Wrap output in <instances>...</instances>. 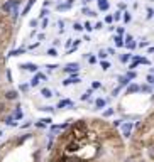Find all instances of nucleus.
Here are the masks:
<instances>
[{"instance_id":"1","label":"nucleus","mask_w":154,"mask_h":162,"mask_svg":"<svg viewBox=\"0 0 154 162\" xmlns=\"http://www.w3.org/2000/svg\"><path fill=\"white\" fill-rule=\"evenodd\" d=\"M81 149H83V144H81L80 140H76V139H69V140L64 144L63 152H66V154H69V155H74V154L81 152Z\"/></svg>"},{"instance_id":"2","label":"nucleus","mask_w":154,"mask_h":162,"mask_svg":"<svg viewBox=\"0 0 154 162\" xmlns=\"http://www.w3.org/2000/svg\"><path fill=\"white\" fill-rule=\"evenodd\" d=\"M19 4H21V0H7L5 4H2L0 10L4 12V14H12V10H14V9H17V7H19Z\"/></svg>"},{"instance_id":"3","label":"nucleus","mask_w":154,"mask_h":162,"mask_svg":"<svg viewBox=\"0 0 154 162\" xmlns=\"http://www.w3.org/2000/svg\"><path fill=\"white\" fill-rule=\"evenodd\" d=\"M120 128H122V137H124V139H130L134 123H132V122H125V123H122V125H120Z\"/></svg>"},{"instance_id":"4","label":"nucleus","mask_w":154,"mask_h":162,"mask_svg":"<svg viewBox=\"0 0 154 162\" xmlns=\"http://www.w3.org/2000/svg\"><path fill=\"white\" fill-rule=\"evenodd\" d=\"M146 152H147V159L151 162H154V137L147 142V145H146Z\"/></svg>"},{"instance_id":"5","label":"nucleus","mask_w":154,"mask_h":162,"mask_svg":"<svg viewBox=\"0 0 154 162\" xmlns=\"http://www.w3.org/2000/svg\"><path fill=\"white\" fill-rule=\"evenodd\" d=\"M125 93L127 95H136V93H141V86H139L137 83H130L127 84V89H125Z\"/></svg>"},{"instance_id":"6","label":"nucleus","mask_w":154,"mask_h":162,"mask_svg":"<svg viewBox=\"0 0 154 162\" xmlns=\"http://www.w3.org/2000/svg\"><path fill=\"white\" fill-rule=\"evenodd\" d=\"M64 71L66 73H76V71H80V63H68L64 66Z\"/></svg>"},{"instance_id":"7","label":"nucleus","mask_w":154,"mask_h":162,"mask_svg":"<svg viewBox=\"0 0 154 162\" xmlns=\"http://www.w3.org/2000/svg\"><path fill=\"white\" fill-rule=\"evenodd\" d=\"M41 81H46V76L43 73H36V76L31 79V86H37Z\"/></svg>"},{"instance_id":"8","label":"nucleus","mask_w":154,"mask_h":162,"mask_svg":"<svg viewBox=\"0 0 154 162\" xmlns=\"http://www.w3.org/2000/svg\"><path fill=\"white\" fill-rule=\"evenodd\" d=\"M19 68L26 69V71H31V73H37V66L34 63H24V64H21Z\"/></svg>"},{"instance_id":"9","label":"nucleus","mask_w":154,"mask_h":162,"mask_svg":"<svg viewBox=\"0 0 154 162\" xmlns=\"http://www.w3.org/2000/svg\"><path fill=\"white\" fill-rule=\"evenodd\" d=\"M97 4H98V10H102V12H107L108 9H110L108 0H97Z\"/></svg>"},{"instance_id":"10","label":"nucleus","mask_w":154,"mask_h":162,"mask_svg":"<svg viewBox=\"0 0 154 162\" xmlns=\"http://www.w3.org/2000/svg\"><path fill=\"white\" fill-rule=\"evenodd\" d=\"M71 7H73V0H68V2H64V4H59L56 9L61 12V10H68V9H71Z\"/></svg>"},{"instance_id":"11","label":"nucleus","mask_w":154,"mask_h":162,"mask_svg":"<svg viewBox=\"0 0 154 162\" xmlns=\"http://www.w3.org/2000/svg\"><path fill=\"white\" fill-rule=\"evenodd\" d=\"M4 122H5L9 127H17V120L14 118V115H9V117H5L4 118Z\"/></svg>"},{"instance_id":"12","label":"nucleus","mask_w":154,"mask_h":162,"mask_svg":"<svg viewBox=\"0 0 154 162\" xmlns=\"http://www.w3.org/2000/svg\"><path fill=\"white\" fill-rule=\"evenodd\" d=\"M66 106H73V101L71 100H59V103L56 108H66Z\"/></svg>"},{"instance_id":"13","label":"nucleus","mask_w":154,"mask_h":162,"mask_svg":"<svg viewBox=\"0 0 154 162\" xmlns=\"http://www.w3.org/2000/svg\"><path fill=\"white\" fill-rule=\"evenodd\" d=\"M34 4H36V0H29V2L26 4V7H24V10H22L21 15H27V14H29V10L32 9V5H34Z\"/></svg>"},{"instance_id":"14","label":"nucleus","mask_w":154,"mask_h":162,"mask_svg":"<svg viewBox=\"0 0 154 162\" xmlns=\"http://www.w3.org/2000/svg\"><path fill=\"white\" fill-rule=\"evenodd\" d=\"M113 42H115V47H124L125 46V42H124V39H122V36H113Z\"/></svg>"},{"instance_id":"15","label":"nucleus","mask_w":154,"mask_h":162,"mask_svg":"<svg viewBox=\"0 0 154 162\" xmlns=\"http://www.w3.org/2000/svg\"><path fill=\"white\" fill-rule=\"evenodd\" d=\"M17 96H19V93H17L15 89H9L5 93V98L7 100H17Z\"/></svg>"},{"instance_id":"16","label":"nucleus","mask_w":154,"mask_h":162,"mask_svg":"<svg viewBox=\"0 0 154 162\" xmlns=\"http://www.w3.org/2000/svg\"><path fill=\"white\" fill-rule=\"evenodd\" d=\"M12 115H14L15 120H21L22 117H24V115H22V110H21V105H17V106H15V111H14Z\"/></svg>"},{"instance_id":"17","label":"nucleus","mask_w":154,"mask_h":162,"mask_svg":"<svg viewBox=\"0 0 154 162\" xmlns=\"http://www.w3.org/2000/svg\"><path fill=\"white\" fill-rule=\"evenodd\" d=\"M105 105H107V100H103V98H97L95 100V106L97 108H105Z\"/></svg>"},{"instance_id":"18","label":"nucleus","mask_w":154,"mask_h":162,"mask_svg":"<svg viewBox=\"0 0 154 162\" xmlns=\"http://www.w3.org/2000/svg\"><path fill=\"white\" fill-rule=\"evenodd\" d=\"M139 64H141V58H139V56H136V58H134V61L129 64V69H136Z\"/></svg>"},{"instance_id":"19","label":"nucleus","mask_w":154,"mask_h":162,"mask_svg":"<svg viewBox=\"0 0 154 162\" xmlns=\"http://www.w3.org/2000/svg\"><path fill=\"white\" fill-rule=\"evenodd\" d=\"M91 95H93V88H91V89H86L85 93L81 95V101H86V100H90Z\"/></svg>"},{"instance_id":"20","label":"nucleus","mask_w":154,"mask_h":162,"mask_svg":"<svg viewBox=\"0 0 154 162\" xmlns=\"http://www.w3.org/2000/svg\"><path fill=\"white\" fill-rule=\"evenodd\" d=\"M125 47H127V49H130V51H134V49L137 47V42L134 41V39H130V41L125 42Z\"/></svg>"},{"instance_id":"21","label":"nucleus","mask_w":154,"mask_h":162,"mask_svg":"<svg viewBox=\"0 0 154 162\" xmlns=\"http://www.w3.org/2000/svg\"><path fill=\"white\" fill-rule=\"evenodd\" d=\"M119 83H120V86H127V84L130 83V79H129L127 76H119Z\"/></svg>"},{"instance_id":"22","label":"nucleus","mask_w":154,"mask_h":162,"mask_svg":"<svg viewBox=\"0 0 154 162\" xmlns=\"http://www.w3.org/2000/svg\"><path fill=\"white\" fill-rule=\"evenodd\" d=\"M31 133H26V135H22V137H19V139H17V142H15V144H17V145H21V144H24V142H26L27 140V139H31Z\"/></svg>"},{"instance_id":"23","label":"nucleus","mask_w":154,"mask_h":162,"mask_svg":"<svg viewBox=\"0 0 154 162\" xmlns=\"http://www.w3.org/2000/svg\"><path fill=\"white\" fill-rule=\"evenodd\" d=\"M41 95H43L44 98H51V96H53V91H51L49 88H43L41 89Z\"/></svg>"},{"instance_id":"24","label":"nucleus","mask_w":154,"mask_h":162,"mask_svg":"<svg viewBox=\"0 0 154 162\" xmlns=\"http://www.w3.org/2000/svg\"><path fill=\"white\" fill-rule=\"evenodd\" d=\"M125 76H127V78L130 79V81H134V79L137 78V73H136L134 69H129V71H127V74H125Z\"/></svg>"},{"instance_id":"25","label":"nucleus","mask_w":154,"mask_h":162,"mask_svg":"<svg viewBox=\"0 0 154 162\" xmlns=\"http://www.w3.org/2000/svg\"><path fill=\"white\" fill-rule=\"evenodd\" d=\"M113 111H115V108H107V110L102 113V117H103V118H108V117L113 115Z\"/></svg>"},{"instance_id":"26","label":"nucleus","mask_w":154,"mask_h":162,"mask_svg":"<svg viewBox=\"0 0 154 162\" xmlns=\"http://www.w3.org/2000/svg\"><path fill=\"white\" fill-rule=\"evenodd\" d=\"M130 58H132V54H129V52H127V54H122V56H120V63H124V64L129 63Z\"/></svg>"},{"instance_id":"27","label":"nucleus","mask_w":154,"mask_h":162,"mask_svg":"<svg viewBox=\"0 0 154 162\" xmlns=\"http://www.w3.org/2000/svg\"><path fill=\"white\" fill-rule=\"evenodd\" d=\"M141 91H142V93H153V88H151V84H142V86H141Z\"/></svg>"},{"instance_id":"28","label":"nucleus","mask_w":154,"mask_h":162,"mask_svg":"<svg viewBox=\"0 0 154 162\" xmlns=\"http://www.w3.org/2000/svg\"><path fill=\"white\" fill-rule=\"evenodd\" d=\"M122 19H124V22H125V24H129V22L132 21V15H130V12H124V14H122Z\"/></svg>"},{"instance_id":"29","label":"nucleus","mask_w":154,"mask_h":162,"mask_svg":"<svg viewBox=\"0 0 154 162\" xmlns=\"http://www.w3.org/2000/svg\"><path fill=\"white\" fill-rule=\"evenodd\" d=\"M100 66H102V69H103V71H107V69L110 68V63H108L107 59H100Z\"/></svg>"},{"instance_id":"30","label":"nucleus","mask_w":154,"mask_h":162,"mask_svg":"<svg viewBox=\"0 0 154 162\" xmlns=\"http://www.w3.org/2000/svg\"><path fill=\"white\" fill-rule=\"evenodd\" d=\"M97 56H98V59H107V56H108V52H107V51H103V49H100Z\"/></svg>"},{"instance_id":"31","label":"nucleus","mask_w":154,"mask_h":162,"mask_svg":"<svg viewBox=\"0 0 154 162\" xmlns=\"http://www.w3.org/2000/svg\"><path fill=\"white\" fill-rule=\"evenodd\" d=\"M46 54H48V56H51V58H56V56H58V51H56L54 47H51V49H48V52H46Z\"/></svg>"},{"instance_id":"32","label":"nucleus","mask_w":154,"mask_h":162,"mask_svg":"<svg viewBox=\"0 0 154 162\" xmlns=\"http://www.w3.org/2000/svg\"><path fill=\"white\" fill-rule=\"evenodd\" d=\"M26 52V49H15V51L10 52V56H21V54H24Z\"/></svg>"},{"instance_id":"33","label":"nucleus","mask_w":154,"mask_h":162,"mask_svg":"<svg viewBox=\"0 0 154 162\" xmlns=\"http://www.w3.org/2000/svg\"><path fill=\"white\" fill-rule=\"evenodd\" d=\"M39 110H43V111H49V113H54V111H56V108H54V106H43V108H39Z\"/></svg>"},{"instance_id":"34","label":"nucleus","mask_w":154,"mask_h":162,"mask_svg":"<svg viewBox=\"0 0 154 162\" xmlns=\"http://www.w3.org/2000/svg\"><path fill=\"white\" fill-rule=\"evenodd\" d=\"M120 125H122V120H119V118H117V120H113V122H112V127H113V128H119Z\"/></svg>"},{"instance_id":"35","label":"nucleus","mask_w":154,"mask_h":162,"mask_svg":"<svg viewBox=\"0 0 154 162\" xmlns=\"http://www.w3.org/2000/svg\"><path fill=\"white\" fill-rule=\"evenodd\" d=\"M122 14H124V12L117 10L115 14H113V19H115V21H120V19H122Z\"/></svg>"},{"instance_id":"36","label":"nucleus","mask_w":154,"mask_h":162,"mask_svg":"<svg viewBox=\"0 0 154 162\" xmlns=\"http://www.w3.org/2000/svg\"><path fill=\"white\" fill-rule=\"evenodd\" d=\"M120 88H122V86H117V88H113V89H112V96H117V95L119 93H120Z\"/></svg>"},{"instance_id":"37","label":"nucleus","mask_w":154,"mask_h":162,"mask_svg":"<svg viewBox=\"0 0 154 162\" xmlns=\"http://www.w3.org/2000/svg\"><path fill=\"white\" fill-rule=\"evenodd\" d=\"M41 122H43L44 125H51V122H53V118H51V117H48V118H41Z\"/></svg>"},{"instance_id":"38","label":"nucleus","mask_w":154,"mask_h":162,"mask_svg":"<svg viewBox=\"0 0 154 162\" xmlns=\"http://www.w3.org/2000/svg\"><path fill=\"white\" fill-rule=\"evenodd\" d=\"M91 88H93V89L102 88V83H100V81H93V83H91Z\"/></svg>"},{"instance_id":"39","label":"nucleus","mask_w":154,"mask_h":162,"mask_svg":"<svg viewBox=\"0 0 154 162\" xmlns=\"http://www.w3.org/2000/svg\"><path fill=\"white\" fill-rule=\"evenodd\" d=\"M73 29H74V31H83V26H81V24H78V22H74V24H73Z\"/></svg>"},{"instance_id":"40","label":"nucleus","mask_w":154,"mask_h":162,"mask_svg":"<svg viewBox=\"0 0 154 162\" xmlns=\"http://www.w3.org/2000/svg\"><path fill=\"white\" fill-rule=\"evenodd\" d=\"M146 79H147L149 84H154V74H147V78H146Z\"/></svg>"},{"instance_id":"41","label":"nucleus","mask_w":154,"mask_h":162,"mask_svg":"<svg viewBox=\"0 0 154 162\" xmlns=\"http://www.w3.org/2000/svg\"><path fill=\"white\" fill-rule=\"evenodd\" d=\"M93 29H97V31H102V29H103V24H102V22H97L95 26H93Z\"/></svg>"},{"instance_id":"42","label":"nucleus","mask_w":154,"mask_h":162,"mask_svg":"<svg viewBox=\"0 0 154 162\" xmlns=\"http://www.w3.org/2000/svg\"><path fill=\"white\" fill-rule=\"evenodd\" d=\"M83 29H86V31H88V32H90V31H93V26H91V24H90V22H86V24H85V26H83Z\"/></svg>"},{"instance_id":"43","label":"nucleus","mask_w":154,"mask_h":162,"mask_svg":"<svg viewBox=\"0 0 154 162\" xmlns=\"http://www.w3.org/2000/svg\"><path fill=\"white\" fill-rule=\"evenodd\" d=\"M86 58H88V63L90 64H95V61H97L95 56H88V54H86Z\"/></svg>"},{"instance_id":"44","label":"nucleus","mask_w":154,"mask_h":162,"mask_svg":"<svg viewBox=\"0 0 154 162\" xmlns=\"http://www.w3.org/2000/svg\"><path fill=\"white\" fill-rule=\"evenodd\" d=\"M48 14H49V12H48V9L44 7L43 10H41V14H39V17H46V15H48Z\"/></svg>"},{"instance_id":"45","label":"nucleus","mask_w":154,"mask_h":162,"mask_svg":"<svg viewBox=\"0 0 154 162\" xmlns=\"http://www.w3.org/2000/svg\"><path fill=\"white\" fill-rule=\"evenodd\" d=\"M22 91V93H26L27 89H29V84H21V88H19Z\"/></svg>"},{"instance_id":"46","label":"nucleus","mask_w":154,"mask_h":162,"mask_svg":"<svg viewBox=\"0 0 154 162\" xmlns=\"http://www.w3.org/2000/svg\"><path fill=\"white\" fill-rule=\"evenodd\" d=\"M105 22H107V24H112V22H113V15H107L105 17Z\"/></svg>"},{"instance_id":"47","label":"nucleus","mask_w":154,"mask_h":162,"mask_svg":"<svg viewBox=\"0 0 154 162\" xmlns=\"http://www.w3.org/2000/svg\"><path fill=\"white\" fill-rule=\"evenodd\" d=\"M153 15H154V10L153 9H147V19H151Z\"/></svg>"},{"instance_id":"48","label":"nucleus","mask_w":154,"mask_h":162,"mask_svg":"<svg viewBox=\"0 0 154 162\" xmlns=\"http://www.w3.org/2000/svg\"><path fill=\"white\" fill-rule=\"evenodd\" d=\"M46 68H48V69H51V71H53V69H56V68H58V64H48Z\"/></svg>"},{"instance_id":"49","label":"nucleus","mask_w":154,"mask_h":162,"mask_svg":"<svg viewBox=\"0 0 154 162\" xmlns=\"http://www.w3.org/2000/svg\"><path fill=\"white\" fill-rule=\"evenodd\" d=\"M4 111H5V105H4V103H2V101H0V115H2Z\"/></svg>"},{"instance_id":"50","label":"nucleus","mask_w":154,"mask_h":162,"mask_svg":"<svg viewBox=\"0 0 154 162\" xmlns=\"http://www.w3.org/2000/svg\"><path fill=\"white\" fill-rule=\"evenodd\" d=\"M107 52H108V56H113V54H115V51H113L112 47H108V49H107Z\"/></svg>"},{"instance_id":"51","label":"nucleus","mask_w":154,"mask_h":162,"mask_svg":"<svg viewBox=\"0 0 154 162\" xmlns=\"http://www.w3.org/2000/svg\"><path fill=\"white\" fill-rule=\"evenodd\" d=\"M117 34L119 36H122L124 34V27H117Z\"/></svg>"},{"instance_id":"52","label":"nucleus","mask_w":154,"mask_h":162,"mask_svg":"<svg viewBox=\"0 0 154 162\" xmlns=\"http://www.w3.org/2000/svg\"><path fill=\"white\" fill-rule=\"evenodd\" d=\"M141 64H149V59H146V58H141Z\"/></svg>"},{"instance_id":"53","label":"nucleus","mask_w":154,"mask_h":162,"mask_svg":"<svg viewBox=\"0 0 154 162\" xmlns=\"http://www.w3.org/2000/svg\"><path fill=\"white\" fill-rule=\"evenodd\" d=\"M32 125V122H26L24 125H22V128H27V127H31Z\"/></svg>"},{"instance_id":"54","label":"nucleus","mask_w":154,"mask_h":162,"mask_svg":"<svg viewBox=\"0 0 154 162\" xmlns=\"http://www.w3.org/2000/svg\"><path fill=\"white\" fill-rule=\"evenodd\" d=\"M7 78H9V81H12V73L10 71H7Z\"/></svg>"},{"instance_id":"55","label":"nucleus","mask_w":154,"mask_h":162,"mask_svg":"<svg viewBox=\"0 0 154 162\" xmlns=\"http://www.w3.org/2000/svg\"><path fill=\"white\" fill-rule=\"evenodd\" d=\"M46 27H48V21L44 19V21H43V29H46Z\"/></svg>"},{"instance_id":"56","label":"nucleus","mask_w":154,"mask_h":162,"mask_svg":"<svg viewBox=\"0 0 154 162\" xmlns=\"http://www.w3.org/2000/svg\"><path fill=\"white\" fill-rule=\"evenodd\" d=\"M37 26V21H31V27H36Z\"/></svg>"},{"instance_id":"57","label":"nucleus","mask_w":154,"mask_h":162,"mask_svg":"<svg viewBox=\"0 0 154 162\" xmlns=\"http://www.w3.org/2000/svg\"><path fill=\"white\" fill-rule=\"evenodd\" d=\"M136 162H147V161H146V159H137Z\"/></svg>"},{"instance_id":"58","label":"nucleus","mask_w":154,"mask_h":162,"mask_svg":"<svg viewBox=\"0 0 154 162\" xmlns=\"http://www.w3.org/2000/svg\"><path fill=\"white\" fill-rule=\"evenodd\" d=\"M151 101H154V95H153V96H151Z\"/></svg>"},{"instance_id":"59","label":"nucleus","mask_w":154,"mask_h":162,"mask_svg":"<svg viewBox=\"0 0 154 162\" xmlns=\"http://www.w3.org/2000/svg\"><path fill=\"white\" fill-rule=\"evenodd\" d=\"M83 2H85V4H86V2H91V0H83Z\"/></svg>"},{"instance_id":"60","label":"nucleus","mask_w":154,"mask_h":162,"mask_svg":"<svg viewBox=\"0 0 154 162\" xmlns=\"http://www.w3.org/2000/svg\"><path fill=\"white\" fill-rule=\"evenodd\" d=\"M149 2H154V0H149Z\"/></svg>"},{"instance_id":"61","label":"nucleus","mask_w":154,"mask_h":162,"mask_svg":"<svg viewBox=\"0 0 154 162\" xmlns=\"http://www.w3.org/2000/svg\"><path fill=\"white\" fill-rule=\"evenodd\" d=\"M153 74H154V69H153Z\"/></svg>"},{"instance_id":"62","label":"nucleus","mask_w":154,"mask_h":162,"mask_svg":"<svg viewBox=\"0 0 154 162\" xmlns=\"http://www.w3.org/2000/svg\"><path fill=\"white\" fill-rule=\"evenodd\" d=\"M153 115H154V113H153Z\"/></svg>"}]
</instances>
